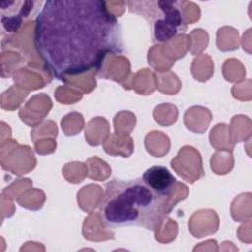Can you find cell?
I'll use <instances>...</instances> for the list:
<instances>
[{
    "label": "cell",
    "mask_w": 252,
    "mask_h": 252,
    "mask_svg": "<svg viewBox=\"0 0 252 252\" xmlns=\"http://www.w3.org/2000/svg\"><path fill=\"white\" fill-rule=\"evenodd\" d=\"M34 47L58 80L100 70L124 50L121 26L100 0H50L35 19Z\"/></svg>",
    "instance_id": "1"
},
{
    "label": "cell",
    "mask_w": 252,
    "mask_h": 252,
    "mask_svg": "<svg viewBox=\"0 0 252 252\" xmlns=\"http://www.w3.org/2000/svg\"><path fill=\"white\" fill-rule=\"evenodd\" d=\"M168 199L151 189L142 177L113 179L105 186L99 213L108 229L134 225L156 230L172 209Z\"/></svg>",
    "instance_id": "2"
},
{
    "label": "cell",
    "mask_w": 252,
    "mask_h": 252,
    "mask_svg": "<svg viewBox=\"0 0 252 252\" xmlns=\"http://www.w3.org/2000/svg\"><path fill=\"white\" fill-rule=\"evenodd\" d=\"M134 11L141 10V14L152 24L153 38L156 42H165L186 31L185 19L180 9V2L176 1H136Z\"/></svg>",
    "instance_id": "3"
},
{
    "label": "cell",
    "mask_w": 252,
    "mask_h": 252,
    "mask_svg": "<svg viewBox=\"0 0 252 252\" xmlns=\"http://www.w3.org/2000/svg\"><path fill=\"white\" fill-rule=\"evenodd\" d=\"M36 4L38 2L35 1H2L0 7L3 28L10 32H16Z\"/></svg>",
    "instance_id": "4"
},
{
    "label": "cell",
    "mask_w": 252,
    "mask_h": 252,
    "mask_svg": "<svg viewBox=\"0 0 252 252\" xmlns=\"http://www.w3.org/2000/svg\"><path fill=\"white\" fill-rule=\"evenodd\" d=\"M143 181L156 193L169 198L176 184V178L165 167L154 165L148 168L142 175Z\"/></svg>",
    "instance_id": "5"
}]
</instances>
